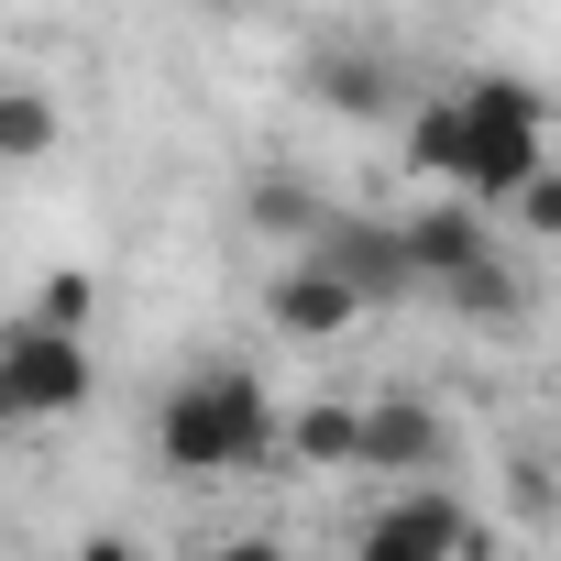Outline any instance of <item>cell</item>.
<instances>
[{"label":"cell","instance_id":"obj_1","mask_svg":"<svg viewBox=\"0 0 561 561\" xmlns=\"http://www.w3.org/2000/svg\"><path fill=\"white\" fill-rule=\"evenodd\" d=\"M275 440H287V419H275V397H264L253 364H198V375H176L165 408H154L165 473H253Z\"/></svg>","mask_w":561,"mask_h":561},{"label":"cell","instance_id":"obj_2","mask_svg":"<svg viewBox=\"0 0 561 561\" xmlns=\"http://www.w3.org/2000/svg\"><path fill=\"white\" fill-rule=\"evenodd\" d=\"M462 100V198H484V209H517L528 198V176L550 165V111L517 89V78H473V89H451Z\"/></svg>","mask_w":561,"mask_h":561},{"label":"cell","instance_id":"obj_3","mask_svg":"<svg viewBox=\"0 0 561 561\" xmlns=\"http://www.w3.org/2000/svg\"><path fill=\"white\" fill-rule=\"evenodd\" d=\"M100 397V364H89V331H56V320H12L0 331V440H34L56 419H78Z\"/></svg>","mask_w":561,"mask_h":561},{"label":"cell","instance_id":"obj_4","mask_svg":"<svg viewBox=\"0 0 561 561\" xmlns=\"http://www.w3.org/2000/svg\"><path fill=\"white\" fill-rule=\"evenodd\" d=\"M462 550H473V517L440 473L386 484V506H364V528H353V561H462Z\"/></svg>","mask_w":561,"mask_h":561},{"label":"cell","instance_id":"obj_5","mask_svg":"<svg viewBox=\"0 0 561 561\" xmlns=\"http://www.w3.org/2000/svg\"><path fill=\"white\" fill-rule=\"evenodd\" d=\"M298 253H320L331 275H353L364 287V309H397V298H419V264H408V220H364V209H331Z\"/></svg>","mask_w":561,"mask_h":561},{"label":"cell","instance_id":"obj_6","mask_svg":"<svg viewBox=\"0 0 561 561\" xmlns=\"http://www.w3.org/2000/svg\"><path fill=\"white\" fill-rule=\"evenodd\" d=\"M264 320L287 331V342H331V331L364 320V287H353V275H331L320 253H287V264H275V287H264Z\"/></svg>","mask_w":561,"mask_h":561},{"label":"cell","instance_id":"obj_7","mask_svg":"<svg viewBox=\"0 0 561 561\" xmlns=\"http://www.w3.org/2000/svg\"><path fill=\"white\" fill-rule=\"evenodd\" d=\"M440 451H451V430H440L430 397H375V408H364V473H386V484H430Z\"/></svg>","mask_w":561,"mask_h":561},{"label":"cell","instance_id":"obj_8","mask_svg":"<svg viewBox=\"0 0 561 561\" xmlns=\"http://www.w3.org/2000/svg\"><path fill=\"white\" fill-rule=\"evenodd\" d=\"M495 253V209L484 198H440V209H408V264H419V287H451L462 264Z\"/></svg>","mask_w":561,"mask_h":561},{"label":"cell","instance_id":"obj_9","mask_svg":"<svg viewBox=\"0 0 561 561\" xmlns=\"http://www.w3.org/2000/svg\"><path fill=\"white\" fill-rule=\"evenodd\" d=\"M309 89H320L342 122H408V89H397V67H386V56H364V45L320 56V67H309Z\"/></svg>","mask_w":561,"mask_h":561},{"label":"cell","instance_id":"obj_10","mask_svg":"<svg viewBox=\"0 0 561 561\" xmlns=\"http://www.w3.org/2000/svg\"><path fill=\"white\" fill-rule=\"evenodd\" d=\"M242 220H253L264 242H287V253H298V242H309V231L331 220V198H320L309 176H287V165H264V176L242 187Z\"/></svg>","mask_w":561,"mask_h":561},{"label":"cell","instance_id":"obj_11","mask_svg":"<svg viewBox=\"0 0 561 561\" xmlns=\"http://www.w3.org/2000/svg\"><path fill=\"white\" fill-rule=\"evenodd\" d=\"M275 451H298L309 473H342V462H364V408H353V397L287 408V440H275Z\"/></svg>","mask_w":561,"mask_h":561},{"label":"cell","instance_id":"obj_12","mask_svg":"<svg viewBox=\"0 0 561 561\" xmlns=\"http://www.w3.org/2000/svg\"><path fill=\"white\" fill-rule=\"evenodd\" d=\"M67 144V111H56V89H34V78H0V165H45Z\"/></svg>","mask_w":561,"mask_h":561},{"label":"cell","instance_id":"obj_13","mask_svg":"<svg viewBox=\"0 0 561 561\" xmlns=\"http://www.w3.org/2000/svg\"><path fill=\"white\" fill-rule=\"evenodd\" d=\"M408 165L462 176V100H408Z\"/></svg>","mask_w":561,"mask_h":561},{"label":"cell","instance_id":"obj_14","mask_svg":"<svg viewBox=\"0 0 561 561\" xmlns=\"http://www.w3.org/2000/svg\"><path fill=\"white\" fill-rule=\"evenodd\" d=\"M440 309H462V320H517V275H506V253H484V264H462L451 287H430Z\"/></svg>","mask_w":561,"mask_h":561},{"label":"cell","instance_id":"obj_15","mask_svg":"<svg viewBox=\"0 0 561 561\" xmlns=\"http://www.w3.org/2000/svg\"><path fill=\"white\" fill-rule=\"evenodd\" d=\"M89 309H100L89 275H45V287H34V320H56V331H89Z\"/></svg>","mask_w":561,"mask_h":561},{"label":"cell","instance_id":"obj_16","mask_svg":"<svg viewBox=\"0 0 561 561\" xmlns=\"http://www.w3.org/2000/svg\"><path fill=\"white\" fill-rule=\"evenodd\" d=\"M517 220H528L539 242H561V165H539V176H528V198H517Z\"/></svg>","mask_w":561,"mask_h":561},{"label":"cell","instance_id":"obj_17","mask_svg":"<svg viewBox=\"0 0 561 561\" xmlns=\"http://www.w3.org/2000/svg\"><path fill=\"white\" fill-rule=\"evenodd\" d=\"M198 561H287V539H253V528H242V539H209Z\"/></svg>","mask_w":561,"mask_h":561},{"label":"cell","instance_id":"obj_18","mask_svg":"<svg viewBox=\"0 0 561 561\" xmlns=\"http://www.w3.org/2000/svg\"><path fill=\"white\" fill-rule=\"evenodd\" d=\"M78 561H144V550H133V539H89Z\"/></svg>","mask_w":561,"mask_h":561}]
</instances>
